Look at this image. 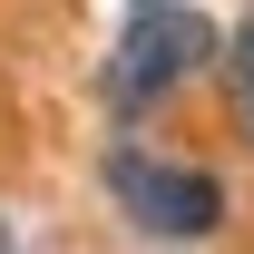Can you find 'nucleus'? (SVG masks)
I'll return each mask as SVG.
<instances>
[{
  "mask_svg": "<svg viewBox=\"0 0 254 254\" xmlns=\"http://www.w3.org/2000/svg\"><path fill=\"white\" fill-rule=\"evenodd\" d=\"M205 59H215V30H205V10H186V0H137V20L118 30L108 68H98V88H108V108H127V118H137V108L176 98Z\"/></svg>",
  "mask_w": 254,
  "mask_h": 254,
  "instance_id": "f257e3e1",
  "label": "nucleus"
},
{
  "mask_svg": "<svg viewBox=\"0 0 254 254\" xmlns=\"http://www.w3.org/2000/svg\"><path fill=\"white\" fill-rule=\"evenodd\" d=\"M108 195L127 205L137 235H157V245H195V235H215L225 225V186L205 166H157L147 147H118L108 157Z\"/></svg>",
  "mask_w": 254,
  "mask_h": 254,
  "instance_id": "f03ea898",
  "label": "nucleus"
},
{
  "mask_svg": "<svg viewBox=\"0 0 254 254\" xmlns=\"http://www.w3.org/2000/svg\"><path fill=\"white\" fill-rule=\"evenodd\" d=\"M235 108H245V137H254V10H245V30H235Z\"/></svg>",
  "mask_w": 254,
  "mask_h": 254,
  "instance_id": "7ed1b4c3",
  "label": "nucleus"
},
{
  "mask_svg": "<svg viewBox=\"0 0 254 254\" xmlns=\"http://www.w3.org/2000/svg\"><path fill=\"white\" fill-rule=\"evenodd\" d=\"M0 245H10V235H0Z\"/></svg>",
  "mask_w": 254,
  "mask_h": 254,
  "instance_id": "20e7f679",
  "label": "nucleus"
}]
</instances>
